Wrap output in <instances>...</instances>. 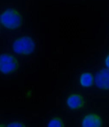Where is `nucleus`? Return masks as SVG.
Masks as SVG:
<instances>
[{
	"mask_svg": "<svg viewBox=\"0 0 109 127\" xmlns=\"http://www.w3.org/2000/svg\"><path fill=\"white\" fill-rule=\"evenodd\" d=\"M35 47L33 40L28 36H24L17 38L13 44L14 52L19 55H30L34 50Z\"/></svg>",
	"mask_w": 109,
	"mask_h": 127,
	"instance_id": "2",
	"label": "nucleus"
},
{
	"mask_svg": "<svg viewBox=\"0 0 109 127\" xmlns=\"http://www.w3.org/2000/svg\"><path fill=\"white\" fill-rule=\"evenodd\" d=\"M49 127H64V125L62 120L59 117H55L52 119L48 125Z\"/></svg>",
	"mask_w": 109,
	"mask_h": 127,
	"instance_id": "8",
	"label": "nucleus"
},
{
	"mask_svg": "<svg viewBox=\"0 0 109 127\" xmlns=\"http://www.w3.org/2000/svg\"><path fill=\"white\" fill-rule=\"evenodd\" d=\"M0 22L4 27L10 30L19 28L22 25V16L19 12L14 9H8L1 15Z\"/></svg>",
	"mask_w": 109,
	"mask_h": 127,
	"instance_id": "1",
	"label": "nucleus"
},
{
	"mask_svg": "<svg viewBox=\"0 0 109 127\" xmlns=\"http://www.w3.org/2000/svg\"><path fill=\"white\" fill-rule=\"evenodd\" d=\"M95 82L97 87L104 90H109V68H104L97 73Z\"/></svg>",
	"mask_w": 109,
	"mask_h": 127,
	"instance_id": "4",
	"label": "nucleus"
},
{
	"mask_svg": "<svg viewBox=\"0 0 109 127\" xmlns=\"http://www.w3.org/2000/svg\"><path fill=\"white\" fill-rule=\"evenodd\" d=\"M67 104L70 109L77 110L82 107L84 104V99L82 96L74 94L71 95L67 100Z\"/></svg>",
	"mask_w": 109,
	"mask_h": 127,
	"instance_id": "6",
	"label": "nucleus"
},
{
	"mask_svg": "<svg viewBox=\"0 0 109 127\" xmlns=\"http://www.w3.org/2000/svg\"><path fill=\"white\" fill-rule=\"evenodd\" d=\"M94 78L93 75L90 73L82 74L80 78V82L83 87H88L92 85Z\"/></svg>",
	"mask_w": 109,
	"mask_h": 127,
	"instance_id": "7",
	"label": "nucleus"
},
{
	"mask_svg": "<svg viewBox=\"0 0 109 127\" xmlns=\"http://www.w3.org/2000/svg\"><path fill=\"white\" fill-rule=\"evenodd\" d=\"M101 117L94 114L87 115L84 117L82 122L83 127H100L102 126Z\"/></svg>",
	"mask_w": 109,
	"mask_h": 127,
	"instance_id": "5",
	"label": "nucleus"
},
{
	"mask_svg": "<svg viewBox=\"0 0 109 127\" xmlns=\"http://www.w3.org/2000/svg\"><path fill=\"white\" fill-rule=\"evenodd\" d=\"M18 61L15 56L9 54H2L0 58V70L5 74L15 72L19 68Z\"/></svg>",
	"mask_w": 109,
	"mask_h": 127,
	"instance_id": "3",
	"label": "nucleus"
},
{
	"mask_svg": "<svg viewBox=\"0 0 109 127\" xmlns=\"http://www.w3.org/2000/svg\"><path fill=\"white\" fill-rule=\"evenodd\" d=\"M7 127H25L26 126L23 123L19 122H15L8 124V125Z\"/></svg>",
	"mask_w": 109,
	"mask_h": 127,
	"instance_id": "9",
	"label": "nucleus"
},
{
	"mask_svg": "<svg viewBox=\"0 0 109 127\" xmlns=\"http://www.w3.org/2000/svg\"><path fill=\"white\" fill-rule=\"evenodd\" d=\"M105 64L108 68H109V55L107 56L105 59Z\"/></svg>",
	"mask_w": 109,
	"mask_h": 127,
	"instance_id": "10",
	"label": "nucleus"
}]
</instances>
